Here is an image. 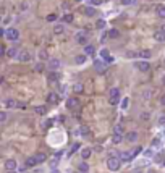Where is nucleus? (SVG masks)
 <instances>
[{
	"label": "nucleus",
	"mask_w": 165,
	"mask_h": 173,
	"mask_svg": "<svg viewBox=\"0 0 165 173\" xmlns=\"http://www.w3.org/2000/svg\"><path fill=\"white\" fill-rule=\"evenodd\" d=\"M120 167H122V160L118 157H110L107 159V168L110 172H118Z\"/></svg>",
	"instance_id": "1"
},
{
	"label": "nucleus",
	"mask_w": 165,
	"mask_h": 173,
	"mask_svg": "<svg viewBox=\"0 0 165 173\" xmlns=\"http://www.w3.org/2000/svg\"><path fill=\"white\" fill-rule=\"evenodd\" d=\"M109 102L112 105H117L120 102V89L118 88H112L109 91Z\"/></svg>",
	"instance_id": "2"
},
{
	"label": "nucleus",
	"mask_w": 165,
	"mask_h": 173,
	"mask_svg": "<svg viewBox=\"0 0 165 173\" xmlns=\"http://www.w3.org/2000/svg\"><path fill=\"white\" fill-rule=\"evenodd\" d=\"M94 70L97 71V73H105L107 71V65L104 63V60H99V58H96L94 60Z\"/></svg>",
	"instance_id": "3"
},
{
	"label": "nucleus",
	"mask_w": 165,
	"mask_h": 173,
	"mask_svg": "<svg viewBox=\"0 0 165 173\" xmlns=\"http://www.w3.org/2000/svg\"><path fill=\"white\" fill-rule=\"evenodd\" d=\"M5 36H7V39H8V41H18L20 31L15 29V28H10V29L5 31Z\"/></svg>",
	"instance_id": "4"
},
{
	"label": "nucleus",
	"mask_w": 165,
	"mask_h": 173,
	"mask_svg": "<svg viewBox=\"0 0 165 173\" xmlns=\"http://www.w3.org/2000/svg\"><path fill=\"white\" fill-rule=\"evenodd\" d=\"M80 105H81V104H80V100H78L76 97H70V99L67 100V107H68L70 110L80 109Z\"/></svg>",
	"instance_id": "5"
},
{
	"label": "nucleus",
	"mask_w": 165,
	"mask_h": 173,
	"mask_svg": "<svg viewBox=\"0 0 165 173\" xmlns=\"http://www.w3.org/2000/svg\"><path fill=\"white\" fill-rule=\"evenodd\" d=\"M75 41H76L80 46H86V44H88V36H86L84 33H78L76 36H75Z\"/></svg>",
	"instance_id": "6"
},
{
	"label": "nucleus",
	"mask_w": 165,
	"mask_h": 173,
	"mask_svg": "<svg viewBox=\"0 0 165 173\" xmlns=\"http://www.w3.org/2000/svg\"><path fill=\"white\" fill-rule=\"evenodd\" d=\"M136 68L139 71H149V68H151V65H149V62H144V60H141V62H136Z\"/></svg>",
	"instance_id": "7"
},
{
	"label": "nucleus",
	"mask_w": 165,
	"mask_h": 173,
	"mask_svg": "<svg viewBox=\"0 0 165 173\" xmlns=\"http://www.w3.org/2000/svg\"><path fill=\"white\" fill-rule=\"evenodd\" d=\"M18 60H20V62H25V63H26V62L31 60V54H29L28 50L20 52V54H18Z\"/></svg>",
	"instance_id": "8"
},
{
	"label": "nucleus",
	"mask_w": 165,
	"mask_h": 173,
	"mask_svg": "<svg viewBox=\"0 0 165 173\" xmlns=\"http://www.w3.org/2000/svg\"><path fill=\"white\" fill-rule=\"evenodd\" d=\"M58 79H60V75H58L57 71H49V73H47V81L49 83H57Z\"/></svg>",
	"instance_id": "9"
},
{
	"label": "nucleus",
	"mask_w": 165,
	"mask_h": 173,
	"mask_svg": "<svg viewBox=\"0 0 165 173\" xmlns=\"http://www.w3.org/2000/svg\"><path fill=\"white\" fill-rule=\"evenodd\" d=\"M154 39H156L157 42H165V33L162 29H157L156 33H154Z\"/></svg>",
	"instance_id": "10"
},
{
	"label": "nucleus",
	"mask_w": 165,
	"mask_h": 173,
	"mask_svg": "<svg viewBox=\"0 0 165 173\" xmlns=\"http://www.w3.org/2000/svg\"><path fill=\"white\" fill-rule=\"evenodd\" d=\"M49 68H50V71H57V68H60V60L50 58L49 60Z\"/></svg>",
	"instance_id": "11"
},
{
	"label": "nucleus",
	"mask_w": 165,
	"mask_h": 173,
	"mask_svg": "<svg viewBox=\"0 0 165 173\" xmlns=\"http://www.w3.org/2000/svg\"><path fill=\"white\" fill-rule=\"evenodd\" d=\"M16 160L15 159H8V160H5V168L7 170H16Z\"/></svg>",
	"instance_id": "12"
},
{
	"label": "nucleus",
	"mask_w": 165,
	"mask_h": 173,
	"mask_svg": "<svg viewBox=\"0 0 165 173\" xmlns=\"http://www.w3.org/2000/svg\"><path fill=\"white\" fill-rule=\"evenodd\" d=\"M101 58H102V60H105L107 63H110V62H113V58L110 57V52H109L107 49H102V50H101Z\"/></svg>",
	"instance_id": "13"
},
{
	"label": "nucleus",
	"mask_w": 165,
	"mask_h": 173,
	"mask_svg": "<svg viewBox=\"0 0 165 173\" xmlns=\"http://www.w3.org/2000/svg\"><path fill=\"white\" fill-rule=\"evenodd\" d=\"M120 157H122L120 160H123V162H130V160H133V159H135V155H133V151H130V152H123Z\"/></svg>",
	"instance_id": "14"
},
{
	"label": "nucleus",
	"mask_w": 165,
	"mask_h": 173,
	"mask_svg": "<svg viewBox=\"0 0 165 173\" xmlns=\"http://www.w3.org/2000/svg\"><path fill=\"white\" fill-rule=\"evenodd\" d=\"M34 159H36V162H37V164H44V162L47 160V155L44 154V152H37V154L34 155Z\"/></svg>",
	"instance_id": "15"
},
{
	"label": "nucleus",
	"mask_w": 165,
	"mask_h": 173,
	"mask_svg": "<svg viewBox=\"0 0 165 173\" xmlns=\"http://www.w3.org/2000/svg\"><path fill=\"white\" fill-rule=\"evenodd\" d=\"M78 133H80L81 136H84V138H89V136H91V131H89L88 126H81L80 130L76 131V134H78Z\"/></svg>",
	"instance_id": "16"
},
{
	"label": "nucleus",
	"mask_w": 165,
	"mask_h": 173,
	"mask_svg": "<svg viewBox=\"0 0 165 173\" xmlns=\"http://www.w3.org/2000/svg\"><path fill=\"white\" fill-rule=\"evenodd\" d=\"M47 102L49 104H57L58 102V94H55V92H49V96H47Z\"/></svg>",
	"instance_id": "17"
},
{
	"label": "nucleus",
	"mask_w": 165,
	"mask_h": 173,
	"mask_svg": "<svg viewBox=\"0 0 165 173\" xmlns=\"http://www.w3.org/2000/svg\"><path fill=\"white\" fill-rule=\"evenodd\" d=\"M34 112H36L37 115H46L47 113V107L46 105H37V107H34Z\"/></svg>",
	"instance_id": "18"
},
{
	"label": "nucleus",
	"mask_w": 165,
	"mask_h": 173,
	"mask_svg": "<svg viewBox=\"0 0 165 173\" xmlns=\"http://www.w3.org/2000/svg\"><path fill=\"white\" fill-rule=\"evenodd\" d=\"M58 155H60V152H58V154L55 155V157L52 159V160L49 162V167H50V168H57V165L60 164V159H58Z\"/></svg>",
	"instance_id": "19"
},
{
	"label": "nucleus",
	"mask_w": 165,
	"mask_h": 173,
	"mask_svg": "<svg viewBox=\"0 0 165 173\" xmlns=\"http://www.w3.org/2000/svg\"><path fill=\"white\" fill-rule=\"evenodd\" d=\"M138 139V133L136 131H130L128 134H126V141H130V143H135Z\"/></svg>",
	"instance_id": "20"
},
{
	"label": "nucleus",
	"mask_w": 165,
	"mask_h": 173,
	"mask_svg": "<svg viewBox=\"0 0 165 173\" xmlns=\"http://www.w3.org/2000/svg\"><path fill=\"white\" fill-rule=\"evenodd\" d=\"M91 154H92V151L89 147L81 149V159H89V157H91Z\"/></svg>",
	"instance_id": "21"
},
{
	"label": "nucleus",
	"mask_w": 165,
	"mask_h": 173,
	"mask_svg": "<svg viewBox=\"0 0 165 173\" xmlns=\"http://www.w3.org/2000/svg\"><path fill=\"white\" fill-rule=\"evenodd\" d=\"M16 102H18V100H15V99H7L5 105L8 107V109H16Z\"/></svg>",
	"instance_id": "22"
},
{
	"label": "nucleus",
	"mask_w": 165,
	"mask_h": 173,
	"mask_svg": "<svg viewBox=\"0 0 165 173\" xmlns=\"http://www.w3.org/2000/svg\"><path fill=\"white\" fill-rule=\"evenodd\" d=\"M84 54H86V55H94V54H96L94 46H88V44H86V46H84Z\"/></svg>",
	"instance_id": "23"
},
{
	"label": "nucleus",
	"mask_w": 165,
	"mask_h": 173,
	"mask_svg": "<svg viewBox=\"0 0 165 173\" xmlns=\"http://www.w3.org/2000/svg\"><path fill=\"white\" fill-rule=\"evenodd\" d=\"M157 16L165 20V5H159V7H157Z\"/></svg>",
	"instance_id": "24"
},
{
	"label": "nucleus",
	"mask_w": 165,
	"mask_h": 173,
	"mask_svg": "<svg viewBox=\"0 0 165 173\" xmlns=\"http://www.w3.org/2000/svg\"><path fill=\"white\" fill-rule=\"evenodd\" d=\"M123 141V134H115L113 133V136H112V143L113 144H120Z\"/></svg>",
	"instance_id": "25"
},
{
	"label": "nucleus",
	"mask_w": 165,
	"mask_h": 173,
	"mask_svg": "<svg viewBox=\"0 0 165 173\" xmlns=\"http://www.w3.org/2000/svg\"><path fill=\"white\" fill-rule=\"evenodd\" d=\"M25 165H26V167H36L37 162H36V159H34V157H28L26 162H25Z\"/></svg>",
	"instance_id": "26"
},
{
	"label": "nucleus",
	"mask_w": 165,
	"mask_h": 173,
	"mask_svg": "<svg viewBox=\"0 0 165 173\" xmlns=\"http://www.w3.org/2000/svg\"><path fill=\"white\" fill-rule=\"evenodd\" d=\"M138 55H139V57H143V58H151V57H152V52L146 49V50H141Z\"/></svg>",
	"instance_id": "27"
},
{
	"label": "nucleus",
	"mask_w": 165,
	"mask_h": 173,
	"mask_svg": "<svg viewBox=\"0 0 165 173\" xmlns=\"http://www.w3.org/2000/svg\"><path fill=\"white\" fill-rule=\"evenodd\" d=\"M86 62V54L84 55H78V57H75V63L76 65H82Z\"/></svg>",
	"instance_id": "28"
},
{
	"label": "nucleus",
	"mask_w": 165,
	"mask_h": 173,
	"mask_svg": "<svg viewBox=\"0 0 165 173\" xmlns=\"http://www.w3.org/2000/svg\"><path fill=\"white\" fill-rule=\"evenodd\" d=\"M78 170L82 172V173H88V172H89V165L86 164V162H81V164H80V167H78Z\"/></svg>",
	"instance_id": "29"
},
{
	"label": "nucleus",
	"mask_w": 165,
	"mask_h": 173,
	"mask_svg": "<svg viewBox=\"0 0 165 173\" xmlns=\"http://www.w3.org/2000/svg\"><path fill=\"white\" fill-rule=\"evenodd\" d=\"M84 13H86L88 16H94V15H96V8H94V7H86V8H84Z\"/></svg>",
	"instance_id": "30"
},
{
	"label": "nucleus",
	"mask_w": 165,
	"mask_h": 173,
	"mask_svg": "<svg viewBox=\"0 0 165 173\" xmlns=\"http://www.w3.org/2000/svg\"><path fill=\"white\" fill-rule=\"evenodd\" d=\"M113 133L115 134H123L125 133V130H123L122 125H115V126H113Z\"/></svg>",
	"instance_id": "31"
},
{
	"label": "nucleus",
	"mask_w": 165,
	"mask_h": 173,
	"mask_svg": "<svg viewBox=\"0 0 165 173\" xmlns=\"http://www.w3.org/2000/svg\"><path fill=\"white\" fill-rule=\"evenodd\" d=\"M151 97H152V91H151V89H144L143 91V99L149 100Z\"/></svg>",
	"instance_id": "32"
},
{
	"label": "nucleus",
	"mask_w": 165,
	"mask_h": 173,
	"mask_svg": "<svg viewBox=\"0 0 165 173\" xmlns=\"http://www.w3.org/2000/svg\"><path fill=\"white\" fill-rule=\"evenodd\" d=\"M63 31H65L63 25H55V28H54V33L55 34H63Z\"/></svg>",
	"instance_id": "33"
},
{
	"label": "nucleus",
	"mask_w": 165,
	"mask_h": 173,
	"mask_svg": "<svg viewBox=\"0 0 165 173\" xmlns=\"http://www.w3.org/2000/svg\"><path fill=\"white\" fill-rule=\"evenodd\" d=\"M16 54H18V52H16L15 47H12V49L7 50V57H10V58H12V57H16Z\"/></svg>",
	"instance_id": "34"
},
{
	"label": "nucleus",
	"mask_w": 165,
	"mask_h": 173,
	"mask_svg": "<svg viewBox=\"0 0 165 173\" xmlns=\"http://www.w3.org/2000/svg\"><path fill=\"white\" fill-rule=\"evenodd\" d=\"M57 20H58V15H55V13H50V15L47 16V21H50V23L57 21Z\"/></svg>",
	"instance_id": "35"
},
{
	"label": "nucleus",
	"mask_w": 165,
	"mask_h": 173,
	"mask_svg": "<svg viewBox=\"0 0 165 173\" xmlns=\"http://www.w3.org/2000/svg\"><path fill=\"white\" fill-rule=\"evenodd\" d=\"M96 28L104 29V28H105V21H104V20H97V21H96Z\"/></svg>",
	"instance_id": "36"
},
{
	"label": "nucleus",
	"mask_w": 165,
	"mask_h": 173,
	"mask_svg": "<svg viewBox=\"0 0 165 173\" xmlns=\"http://www.w3.org/2000/svg\"><path fill=\"white\" fill-rule=\"evenodd\" d=\"M39 58H41V60H47V58H49V55H47V50H41V52H39Z\"/></svg>",
	"instance_id": "37"
},
{
	"label": "nucleus",
	"mask_w": 165,
	"mask_h": 173,
	"mask_svg": "<svg viewBox=\"0 0 165 173\" xmlns=\"http://www.w3.org/2000/svg\"><path fill=\"white\" fill-rule=\"evenodd\" d=\"M128 104H130V99H128V97H125V99L122 100V109H123V110H126V109H128Z\"/></svg>",
	"instance_id": "38"
},
{
	"label": "nucleus",
	"mask_w": 165,
	"mask_h": 173,
	"mask_svg": "<svg viewBox=\"0 0 165 173\" xmlns=\"http://www.w3.org/2000/svg\"><path fill=\"white\" fill-rule=\"evenodd\" d=\"M73 91L76 92V94L82 92V84H75V86H73Z\"/></svg>",
	"instance_id": "39"
},
{
	"label": "nucleus",
	"mask_w": 165,
	"mask_h": 173,
	"mask_svg": "<svg viewBox=\"0 0 165 173\" xmlns=\"http://www.w3.org/2000/svg\"><path fill=\"white\" fill-rule=\"evenodd\" d=\"M109 36H110V37H118L120 33H118L117 29H110V31H109Z\"/></svg>",
	"instance_id": "40"
},
{
	"label": "nucleus",
	"mask_w": 165,
	"mask_h": 173,
	"mask_svg": "<svg viewBox=\"0 0 165 173\" xmlns=\"http://www.w3.org/2000/svg\"><path fill=\"white\" fill-rule=\"evenodd\" d=\"M7 118H8V115H7L5 112H0V123H5Z\"/></svg>",
	"instance_id": "41"
},
{
	"label": "nucleus",
	"mask_w": 165,
	"mask_h": 173,
	"mask_svg": "<svg viewBox=\"0 0 165 173\" xmlns=\"http://www.w3.org/2000/svg\"><path fill=\"white\" fill-rule=\"evenodd\" d=\"M63 21L65 23H71V21H73V15H70V13H68V15H65L63 16Z\"/></svg>",
	"instance_id": "42"
},
{
	"label": "nucleus",
	"mask_w": 165,
	"mask_h": 173,
	"mask_svg": "<svg viewBox=\"0 0 165 173\" xmlns=\"http://www.w3.org/2000/svg\"><path fill=\"white\" fill-rule=\"evenodd\" d=\"M34 70H36L37 73H41V71L44 70V63H36V67H34Z\"/></svg>",
	"instance_id": "43"
},
{
	"label": "nucleus",
	"mask_w": 165,
	"mask_h": 173,
	"mask_svg": "<svg viewBox=\"0 0 165 173\" xmlns=\"http://www.w3.org/2000/svg\"><path fill=\"white\" fill-rule=\"evenodd\" d=\"M159 146H160V139H159V138L152 139V147H159Z\"/></svg>",
	"instance_id": "44"
},
{
	"label": "nucleus",
	"mask_w": 165,
	"mask_h": 173,
	"mask_svg": "<svg viewBox=\"0 0 165 173\" xmlns=\"http://www.w3.org/2000/svg\"><path fill=\"white\" fill-rule=\"evenodd\" d=\"M159 125H165V115H159V120H157Z\"/></svg>",
	"instance_id": "45"
},
{
	"label": "nucleus",
	"mask_w": 165,
	"mask_h": 173,
	"mask_svg": "<svg viewBox=\"0 0 165 173\" xmlns=\"http://www.w3.org/2000/svg\"><path fill=\"white\" fill-rule=\"evenodd\" d=\"M141 152H143V147L139 146V147H136L135 151H133V155H135V157H136V155H138V154H141Z\"/></svg>",
	"instance_id": "46"
},
{
	"label": "nucleus",
	"mask_w": 165,
	"mask_h": 173,
	"mask_svg": "<svg viewBox=\"0 0 165 173\" xmlns=\"http://www.w3.org/2000/svg\"><path fill=\"white\" fill-rule=\"evenodd\" d=\"M16 109H26V104L25 102H16Z\"/></svg>",
	"instance_id": "47"
},
{
	"label": "nucleus",
	"mask_w": 165,
	"mask_h": 173,
	"mask_svg": "<svg viewBox=\"0 0 165 173\" xmlns=\"http://www.w3.org/2000/svg\"><path fill=\"white\" fill-rule=\"evenodd\" d=\"M52 120H47V122H44V128H50V126H52Z\"/></svg>",
	"instance_id": "48"
},
{
	"label": "nucleus",
	"mask_w": 165,
	"mask_h": 173,
	"mask_svg": "<svg viewBox=\"0 0 165 173\" xmlns=\"http://www.w3.org/2000/svg\"><path fill=\"white\" fill-rule=\"evenodd\" d=\"M7 54V50H5V47L2 46V44H0V57H3V55Z\"/></svg>",
	"instance_id": "49"
},
{
	"label": "nucleus",
	"mask_w": 165,
	"mask_h": 173,
	"mask_svg": "<svg viewBox=\"0 0 165 173\" xmlns=\"http://www.w3.org/2000/svg\"><path fill=\"white\" fill-rule=\"evenodd\" d=\"M78 149H80V144H75L73 147H71V151H70V154H73V152H76Z\"/></svg>",
	"instance_id": "50"
},
{
	"label": "nucleus",
	"mask_w": 165,
	"mask_h": 173,
	"mask_svg": "<svg viewBox=\"0 0 165 173\" xmlns=\"http://www.w3.org/2000/svg\"><path fill=\"white\" fill-rule=\"evenodd\" d=\"M160 104H162V105L165 107V94L162 96V97H160Z\"/></svg>",
	"instance_id": "51"
},
{
	"label": "nucleus",
	"mask_w": 165,
	"mask_h": 173,
	"mask_svg": "<svg viewBox=\"0 0 165 173\" xmlns=\"http://www.w3.org/2000/svg\"><path fill=\"white\" fill-rule=\"evenodd\" d=\"M131 2H133V0H122V3H125V5H130Z\"/></svg>",
	"instance_id": "52"
},
{
	"label": "nucleus",
	"mask_w": 165,
	"mask_h": 173,
	"mask_svg": "<svg viewBox=\"0 0 165 173\" xmlns=\"http://www.w3.org/2000/svg\"><path fill=\"white\" fill-rule=\"evenodd\" d=\"M141 118H143V120H147V118H149V115H147V113H143V115H141Z\"/></svg>",
	"instance_id": "53"
},
{
	"label": "nucleus",
	"mask_w": 165,
	"mask_h": 173,
	"mask_svg": "<svg viewBox=\"0 0 165 173\" xmlns=\"http://www.w3.org/2000/svg\"><path fill=\"white\" fill-rule=\"evenodd\" d=\"M7 173H18L16 170H7Z\"/></svg>",
	"instance_id": "54"
},
{
	"label": "nucleus",
	"mask_w": 165,
	"mask_h": 173,
	"mask_svg": "<svg viewBox=\"0 0 165 173\" xmlns=\"http://www.w3.org/2000/svg\"><path fill=\"white\" fill-rule=\"evenodd\" d=\"M3 34H5V31H3V29H0V37H2Z\"/></svg>",
	"instance_id": "55"
},
{
	"label": "nucleus",
	"mask_w": 165,
	"mask_h": 173,
	"mask_svg": "<svg viewBox=\"0 0 165 173\" xmlns=\"http://www.w3.org/2000/svg\"><path fill=\"white\" fill-rule=\"evenodd\" d=\"M162 84H164V86H165V75H164V76H162Z\"/></svg>",
	"instance_id": "56"
},
{
	"label": "nucleus",
	"mask_w": 165,
	"mask_h": 173,
	"mask_svg": "<svg viewBox=\"0 0 165 173\" xmlns=\"http://www.w3.org/2000/svg\"><path fill=\"white\" fill-rule=\"evenodd\" d=\"M160 29H162V31H164V33H165V25H164L162 28H160Z\"/></svg>",
	"instance_id": "57"
},
{
	"label": "nucleus",
	"mask_w": 165,
	"mask_h": 173,
	"mask_svg": "<svg viewBox=\"0 0 165 173\" xmlns=\"http://www.w3.org/2000/svg\"><path fill=\"white\" fill-rule=\"evenodd\" d=\"M52 173H60V172H58V170H55V168H54V172Z\"/></svg>",
	"instance_id": "58"
},
{
	"label": "nucleus",
	"mask_w": 165,
	"mask_h": 173,
	"mask_svg": "<svg viewBox=\"0 0 165 173\" xmlns=\"http://www.w3.org/2000/svg\"><path fill=\"white\" fill-rule=\"evenodd\" d=\"M75 2H82V0H75Z\"/></svg>",
	"instance_id": "59"
},
{
	"label": "nucleus",
	"mask_w": 165,
	"mask_h": 173,
	"mask_svg": "<svg viewBox=\"0 0 165 173\" xmlns=\"http://www.w3.org/2000/svg\"><path fill=\"white\" fill-rule=\"evenodd\" d=\"M149 173H156V172H152V170H151V172H149Z\"/></svg>",
	"instance_id": "60"
},
{
	"label": "nucleus",
	"mask_w": 165,
	"mask_h": 173,
	"mask_svg": "<svg viewBox=\"0 0 165 173\" xmlns=\"http://www.w3.org/2000/svg\"><path fill=\"white\" fill-rule=\"evenodd\" d=\"M135 173H141V172H135Z\"/></svg>",
	"instance_id": "61"
},
{
	"label": "nucleus",
	"mask_w": 165,
	"mask_h": 173,
	"mask_svg": "<svg viewBox=\"0 0 165 173\" xmlns=\"http://www.w3.org/2000/svg\"><path fill=\"white\" fill-rule=\"evenodd\" d=\"M76 173H82V172H76Z\"/></svg>",
	"instance_id": "62"
},
{
	"label": "nucleus",
	"mask_w": 165,
	"mask_h": 173,
	"mask_svg": "<svg viewBox=\"0 0 165 173\" xmlns=\"http://www.w3.org/2000/svg\"><path fill=\"white\" fill-rule=\"evenodd\" d=\"M25 173H29V172H25Z\"/></svg>",
	"instance_id": "63"
}]
</instances>
